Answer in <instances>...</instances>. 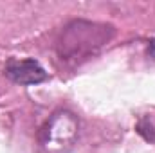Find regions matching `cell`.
<instances>
[{"label": "cell", "instance_id": "cell-1", "mask_svg": "<svg viewBox=\"0 0 155 153\" xmlns=\"http://www.w3.org/2000/svg\"><path fill=\"white\" fill-rule=\"evenodd\" d=\"M116 38V27L105 22H92L76 18L63 25L56 38V56L76 67L96 58L112 40Z\"/></svg>", "mask_w": 155, "mask_h": 153}, {"label": "cell", "instance_id": "cell-2", "mask_svg": "<svg viewBox=\"0 0 155 153\" xmlns=\"http://www.w3.org/2000/svg\"><path fill=\"white\" fill-rule=\"evenodd\" d=\"M79 119L71 110H56L38 132V142L47 153H65L78 141Z\"/></svg>", "mask_w": 155, "mask_h": 153}, {"label": "cell", "instance_id": "cell-3", "mask_svg": "<svg viewBox=\"0 0 155 153\" xmlns=\"http://www.w3.org/2000/svg\"><path fill=\"white\" fill-rule=\"evenodd\" d=\"M5 76L16 85L31 86V85L43 83L49 77V74L35 58H24V60L11 58L5 63Z\"/></svg>", "mask_w": 155, "mask_h": 153}, {"label": "cell", "instance_id": "cell-4", "mask_svg": "<svg viewBox=\"0 0 155 153\" xmlns=\"http://www.w3.org/2000/svg\"><path fill=\"white\" fill-rule=\"evenodd\" d=\"M135 130L148 142H155V117H152V115L141 117L139 122H137V126H135Z\"/></svg>", "mask_w": 155, "mask_h": 153}, {"label": "cell", "instance_id": "cell-5", "mask_svg": "<svg viewBox=\"0 0 155 153\" xmlns=\"http://www.w3.org/2000/svg\"><path fill=\"white\" fill-rule=\"evenodd\" d=\"M148 56L155 61V38L152 41H148Z\"/></svg>", "mask_w": 155, "mask_h": 153}]
</instances>
